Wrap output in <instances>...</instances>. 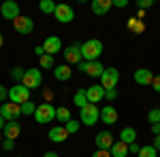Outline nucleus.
<instances>
[{
	"label": "nucleus",
	"mask_w": 160,
	"mask_h": 157,
	"mask_svg": "<svg viewBox=\"0 0 160 157\" xmlns=\"http://www.w3.org/2000/svg\"><path fill=\"white\" fill-rule=\"evenodd\" d=\"M79 47H81L83 62H98L100 53H102V43H100L98 38H90L86 43H81Z\"/></svg>",
	"instance_id": "1"
},
{
	"label": "nucleus",
	"mask_w": 160,
	"mask_h": 157,
	"mask_svg": "<svg viewBox=\"0 0 160 157\" xmlns=\"http://www.w3.org/2000/svg\"><path fill=\"white\" fill-rule=\"evenodd\" d=\"M79 119H81V123H83V125L92 127V125H96V121H100V109L96 106V104H88V106H83V109H81Z\"/></svg>",
	"instance_id": "2"
},
{
	"label": "nucleus",
	"mask_w": 160,
	"mask_h": 157,
	"mask_svg": "<svg viewBox=\"0 0 160 157\" xmlns=\"http://www.w3.org/2000/svg\"><path fill=\"white\" fill-rule=\"evenodd\" d=\"M56 119V106L49 104V102H45V104H41L37 106V113H34V121L41 123V125H45V123H49V121Z\"/></svg>",
	"instance_id": "3"
},
{
	"label": "nucleus",
	"mask_w": 160,
	"mask_h": 157,
	"mask_svg": "<svg viewBox=\"0 0 160 157\" xmlns=\"http://www.w3.org/2000/svg\"><path fill=\"white\" fill-rule=\"evenodd\" d=\"M22 85L28 87V89H37V87H41V85H43V74H41V70H38V68H28L26 74H24Z\"/></svg>",
	"instance_id": "4"
},
{
	"label": "nucleus",
	"mask_w": 160,
	"mask_h": 157,
	"mask_svg": "<svg viewBox=\"0 0 160 157\" xmlns=\"http://www.w3.org/2000/svg\"><path fill=\"white\" fill-rule=\"evenodd\" d=\"M118 81H120V70H118V68H105V72H102V76H100V85H102V89H105V91L115 89Z\"/></svg>",
	"instance_id": "5"
},
{
	"label": "nucleus",
	"mask_w": 160,
	"mask_h": 157,
	"mask_svg": "<svg viewBox=\"0 0 160 157\" xmlns=\"http://www.w3.org/2000/svg\"><path fill=\"white\" fill-rule=\"evenodd\" d=\"M9 100L15 102V104H24V102H30V89L24 87V85H15L9 89Z\"/></svg>",
	"instance_id": "6"
},
{
	"label": "nucleus",
	"mask_w": 160,
	"mask_h": 157,
	"mask_svg": "<svg viewBox=\"0 0 160 157\" xmlns=\"http://www.w3.org/2000/svg\"><path fill=\"white\" fill-rule=\"evenodd\" d=\"M0 115L7 121H17L22 115V104H15V102H4L0 106Z\"/></svg>",
	"instance_id": "7"
},
{
	"label": "nucleus",
	"mask_w": 160,
	"mask_h": 157,
	"mask_svg": "<svg viewBox=\"0 0 160 157\" xmlns=\"http://www.w3.org/2000/svg\"><path fill=\"white\" fill-rule=\"evenodd\" d=\"M53 17L60 21V24H71L75 19V11L71 4H58L56 7V13H53Z\"/></svg>",
	"instance_id": "8"
},
{
	"label": "nucleus",
	"mask_w": 160,
	"mask_h": 157,
	"mask_svg": "<svg viewBox=\"0 0 160 157\" xmlns=\"http://www.w3.org/2000/svg\"><path fill=\"white\" fill-rule=\"evenodd\" d=\"M81 72H86L88 76H102V72H105V66L100 64V62H81L79 66H77Z\"/></svg>",
	"instance_id": "9"
},
{
	"label": "nucleus",
	"mask_w": 160,
	"mask_h": 157,
	"mask_svg": "<svg viewBox=\"0 0 160 157\" xmlns=\"http://www.w3.org/2000/svg\"><path fill=\"white\" fill-rule=\"evenodd\" d=\"M13 28H15V32L17 34H30L32 30H34V21L30 19V17H26V15H19L15 21H13Z\"/></svg>",
	"instance_id": "10"
},
{
	"label": "nucleus",
	"mask_w": 160,
	"mask_h": 157,
	"mask_svg": "<svg viewBox=\"0 0 160 157\" xmlns=\"http://www.w3.org/2000/svg\"><path fill=\"white\" fill-rule=\"evenodd\" d=\"M64 60H66V64H75V66H79V64L83 62L81 47H79V45H71V47H66V49H64Z\"/></svg>",
	"instance_id": "11"
},
{
	"label": "nucleus",
	"mask_w": 160,
	"mask_h": 157,
	"mask_svg": "<svg viewBox=\"0 0 160 157\" xmlns=\"http://www.w3.org/2000/svg\"><path fill=\"white\" fill-rule=\"evenodd\" d=\"M0 13H2L4 19H11V21H15V19L22 15V13H19V4L13 2V0H7V2L0 7Z\"/></svg>",
	"instance_id": "12"
},
{
	"label": "nucleus",
	"mask_w": 160,
	"mask_h": 157,
	"mask_svg": "<svg viewBox=\"0 0 160 157\" xmlns=\"http://www.w3.org/2000/svg\"><path fill=\"white\" fill-rule=\"evenodd\" d=\"M94 142H96V149L111 151V146L115 145V138H113V134H111V132H98V134H96V138H94Z\"/></svg>",
	"instance_id": "13"
},
{
	"label": "nucleus",
	"mask_w": 160,
	"mask_h": 157,
	"mask_svg": "<svg viewBox=\"0 0 160 157\" xmlns=\"http://www.w3.org/2000/svg\"><path fill=\"white\" fill-rule=\"evenodd\" d=\"M43 49H45V53L56 55L58 51H62V40L58 36H47V38H45V43H43Z\"/></svg>",
	"instance_id": "14"
},
{
	"label": "nucleus",
	"mask_w": 160,
	"mask_h": 157,
	"mask_svg": "<svg viewBox=\"0 0 160 157\" xmlns=\"http://www.w3.org/2000/svg\"><path fill=\"white\" fill-rule=\"evenodd\" d=\"M154 81V74L149 68H137L135 70V83L137 85H152Z\"/></svg>",
	"instance_id": "15"
},
{
	"label": "nucleus",
	"mask_w": 160,
	"mask_h": 157,
	"mask_svg": "<svg viewBox=\"0 0 160 157\" xmlns=\"http://www.w3.org/2000/svg\"><path fill=\"white\" fill-rule=\"evenodd\" d=\"M100 121L102 123H107V125H113V123H118V110L113 109V106H102L100 109Z\"/></svg>",
	"instance_id": "16"
},
{
	"label": "nucleus",
	"mask_w": 160,
	"mask_h": 157,
	"mask_svg": "<svg viewBox=\"0 0 160 157\" xmlns=\"http://www.w3.org/2000/svg\"><path fill=\"white\" fill-rule=\"evenodd\" d=\"M86 94H88V102L96 104V102H100L105 98V89H102V85H92V87L86 89Z\"/></svg>",
	"instance_id": "17"
},
{
	"label": "nucleus",
	"mask_w": 160,
	"mask_h": 157,
	"mask_svg": "<svg viewBox=\"0 0 160 157\" xmlns=\"http://www.w3.org/2000/svg\"><path fill=\"white\" fill-rule=\"evenodd\" d=\"M4 138H9V140H17V136L22 134V127H19V121H7V125H4Z\"/></svg>",
	"instance_id": "18"
},
{
	"label": "nucleus",
	"mask_w": 160,
	"mask_h": 157,
	"mask_svg": "<svg viewBox=\"0 0 160 157\" xmlns=\"http://www.w3.org/2000/svg\"><path fill=\"white\" fill-rule=\"evenodd\" d=\"M113 7V0H92V13L94 15H107L109 9Z\"/></svg>",
	"instance_id": "19"
},
{
	"label": "nucleus",
	"mask_w": 160,
	"mask_h": 157,
	"mask_svg": "<svg viewBox=\"0 0 160 157\" xmlns=\"http://www.w3.org/2000/svg\"><path fill=\"white\" fill-rule=\"evenodd\" d=\"M68 138V132H66V127H62V125H56V127H51L49 130V140L51 142H64Z\"/></svg>",
	"instance_id": "20"
},
{
	"label": "nucleus",
	"mask_w": 160,
	"mask_h": 157,
	"mask_svg": "<svg viewBox=\"0 0 160 157\" xmlns=\"http://www.w3.org/2000/svg\"><path fill=\"white\" fill-rule=\"evenodd\" d=\"M71 74H73V68H71L68 64H60V66L53 68V76H56L58 81H68Z\"/></svg>",
	"instance_id": "21"
},
{
	"label": "nucleus",
	"mask_w": 160,
	"mask_h": 157,
	"mask_svg": "<svg viewBox=\"0 0 160 157\" xmlns=\"http://www.w3.org/2000/svg\"><path fill=\"white\" fill-rule=\"evenodd\" d=\"M130 153L128 151V145L122 142V140H115V145L111 146V157H126Z\"/></svg>",
	"instance_id": "22"
},
{
	"label": "nucleus",
	"mask_w": 160,
	"mask_h": 157,
	"mask_svg": "<svg viewBox=\"0 0 160 157\" xmlns=\"http://www.w3.org/2000/svg\"><path fill=\"white\" fill-rule=\"evenodd\" d=\"M120 140L126 142V145L137 142V130H135V127H124L122 132H120Z\"/></svg>",
	"instance_id": "23"
},
{
	"label": "nucleus",
	"mask_w": 160,
	"mask_h": 157,
	"mask_svg": "<svg viewBox=\"0 0 160 157\" xmlns=\"http://www.w3.org/2000/svg\"><path fill=\"white\" fill-rule=\"evenodd\" d=\"M90 102H88V94L86 89H77L75 91V106H79V109H83V106H88Z\"/></svg>",
	"instance_id": "24"
},
{
	"label": "nucleus",
	"mask_w": 160,
	"mask_h": 157,
	"mask_svg": "<svg viewBox=\"0 0 160 157\" xmlns=\"http://www.w3.org/2000/svg\"><path fill=\"white\" fill-rule=\"evenodd\" d=\"M56 119L60 121V123H64V125H66L68 121L73 119V117H71V110L66 109V106H60V109H56Z\"/></svg>",
	"instance_id": "25"
},
{
	"label": "nucleus",
	"mask_w": 160,
	"mask_h": 157,
	"mask_svg": "<svg viewBox=\"0 0 160 157\" xmlns=\"http://www.w3.org/2000/svg\"><path fill=\"white\" fill-rule=\"evenodd\" d=\"M56 7H58V4H56L53 0H41V4H38V9L43 13H47V15H53V13H56Z\"/></svg>",
	"instance_id": "26"
},
{
	"label": "nucleus",
	"mask_w": 160,
	"mask_h": 157,
	"mask_svg": "<svg viewBox=\"0 0 160 157\" xmlns=\"http://www.w3.org/2000/svg\"><path fill=\"white\" fill-rule=\"evenodd\" d=\"M139 157H158V151H156L154 145H145V146H141Z\"/></svg>",
	"instance_id": "27"
},
{
	"label": "nucleus",
	"mask_w": 160,
	"mask_h": 157,
	"mask_svg": "<svg viewBox=\"0 0 160 157\" xmlns=\"http://www.w3.org/2000/svg\"><path fill=\"white\" fill-rule=\"evenodd\" d=\"M38 62H41V68H56V66H53V55H49V53L41 55Z\"/></svg>",
	"instance_id": "28"
},
{
	"label": "nucleus",
	"mask_w": 160,
	"mask_h": 157,
	"mask_svg": "<svg viewBox=\"0 0 160 157\" xmlns=\"http://www.w3.org/2000/svg\"><path fill=\"white\" fill-rule=\"evenodd\" d=\"M24 74H26V70H24V68L15 66V68L11 70V79H13V81H19V83H22V81H24Z\"/></svg>",
	"instance_id": "29"
},
{
	"label": "nucleus",
	"mask_w": 160,
	"mask_h": 157,
	"mask_svg": "<svg viewBox=\"0 0 160 157\" xmlns=\"http://www.w3.org/2000/svg\"><path fill=\"white\" fill-rule=\"evenodd\" d=\"M34 113H37L34 102H24V104H22V115H32V117H34Z\"/></svg>",
	"instance_id": "30"
},
{
	"label": "nucleus",
	"mask_w": 160,
	"mask_h": 157,
	"mask_svg": "<svg viewBox=\"0 0 160 157\" xmlns=\"http://www.w3.org/2000/svg\"><path fill=\"white\" fill-rule=\"evenodd\" d=\"M148 121L154 125V123H160V109H152L148 113Z\"/></svg>",
	"instance_id": "31"
},
{
	"label": "nucleus",
	"mask_w": 160,
	"mask_h": 157,
	"mask_svg": "<svg viewBox=\"0 0 160 157\" xmlns=\"http://www.w3.org/2000/svg\"><path fill=\"white\" fill-rule=\"evenodd\" d=\"M79 123H81V121L71 119L66 125H64V127H66V132H68V136H71V134H77V130H79Z\"/></svg>",
	"instance_id": "32"
},
{
	"label": "nucleus",
	"mask_w": 160,
	"mask_h": 157,
	"mask_svg": "<svg viewBox=\"0 0 160 157\" xmlns=\"http://www.w3.org/2000/svg\"><path fill=\"white\" fill-rule=\"evenodd\" d=\"M149 7H154V0H137V9L139 11H145Z\"/></svg>",
	"instance_id": "33"
},
{
	"label": "nucleus",
	"mask_w": 160,
	"mask_h": 157,
	"mask_svg": "<svg viewBox=\"0 0 160 157\" xmlns=\"http://www.w3.org/2000/svg\"><path fill=\"white\" fill-rule=\"evenodd\" d=\"M2 149H4V151H13V149H15V140L4 138V140H2Z\"/></svg>",
	"instance_id": "34"
},
{
	"label": "nucleus",
	"mask_w": 160,
	"mask_h": 157,
	"mask_svg": "<svg viewBox=\"0 0 160 157\" xmlns=\"http://www.w3.org/2000/svg\"><path fill=\"white\" fill-rule=\"evenodd\" d=\"M152 89H154L156 94H160V74H158V76H154V81H152Z\"/></svg>",
	"instance_id": "35"
},
{
	"label": "nucleus",
	"mask_w": 160,
	"mask_h": 157,
	"mask_svg": "<svg viewBox=\"0 0 160 157\" xmlns=\"http://www.w3.org/2000/svg\"><path fill=\"white\" fill-rule=\"evenodd\" d=\"M92 157H111V151H102V149H98L96 153H92Z\"/></svg>",
	"instance_id": "36"
},
{
	"label": "nucleus",
	"mask_w": 160,
	"mask_h": 157,
	"mask_svg": "<svg viewBox=\"0 0 160 157\" xmlns=\"http://www.w3.org/2000/svg\"><path fill=\"white\" fill-rule=\"evenodd\" d=\"M105 98H107V100H115V98H118V91H115V89H109V91H105Z\"/></svg>",
	"instance_id": "37"
},
{
	"label": "nucleus",
	"mask_w": 160,
	"mask_h": 157,
	"mask_svg": "<svg viewBox=\"0 0 160 157\" xmlns=\"http://www.w3.org/2000/svg\"><path fill=\"white\" fill-rule=\"evenodd\" d=\"M113 7H118V9H124V7H128V0H113Z\"/></svg>",
	"instance_id": "38"
},
{
	"label": "nucleus",
	"mask_w": 160,
	"mask_h": 157,
	"mask_svg": "<svg viewBox=\"0 0 160 157\" xmlns=\"http://www.w3.org/2000/svg\"><path fill=\"white\" fill-rule=\"evenodd\" d=\"M128 151H130V153H137V155H139V151H141V146L137 145V142H132V145H128Z\"/></svg>",
	"instance_id": "39"
},
{
	"label": "nucleus",
	"mask_w": 160,
	"mask_h": 157,
	"mask_svg": "<svg viewBox=\"0 0 160 157\" xmlns=\"http://www.w3.org/2000/svg\"><path fill=\"white\" fill-rule=\"evenodd\" d=\"M7 96H9V91H7V89H4V87L0 85V102H2V104H4V100H7Z\"/></svg>",
	"instance_id": "40"
},
{
	"label": "nucleus",
	"mask_w": 160,
	"mask_h": 157,
	"mask_svg": "<svg viewBox=\"0 0 160 157\" xmlns=\"http://www.w3.org/2000/svg\"><path fill=\"white\" fill-rule=\"evenodd\" d=\"M152 134H154V136L160 134V123H154V125H152Z\"/></svg>",
	"instance_id": "41"
},
{
	"label": "nucleus",
	"mask_w": 160,
	"mask_h": 157,
	"mask_svg": "<svg viewBox=\"0 0 160 157\" xmlns=\"http://www.w3.org/2000/svg\"><path fill=\"white\" fill-rule=\"evenodd\" d=\"M34 53H37L38 58H41V55H45V49H43V45H38V47L34 49Z\"/></svg>",
	"instance_id": "42"
},
{
	"label": "nucleus",
	"mask_w": 160,
	"mask_h": 157,
	"mask_svg": "<svg viewBox=\"0 0 160 157\" xmlns=\"http://www.w3.org/2000/svg\"><path fill=\"white\" fill-rule=\"evenodd\" d=\"M154 146H156V151H160V134L154 136Z\"/></svg>",
	"instance_id": "43"
},
{
	"label": "nucleus",
	"mask_w": 160,
	"mask_h": 157,
	"mask_svg": "<svg viewBox=\"0 0 160 157\" xmlns=\"http://www.w3.org/2000/svg\"><path fill=\"white\" fill-rule=\"evenodd\" d=\"M43 157H58L56 151H47V153H43Z\"/></svg>",
	"instance_id": "44"
},
{
	"label": "nucleus",
	"mask_w": 160,
	"mask_h": 157,
	"mask_svg": "<svg viewBox=\"0 0 160 157\" xmlns=\"http://www.w3.org/2000/svg\"><path fill=\"white\" fill-rule=\"evenodd\" d=\"M4 125H7V119H4V117H2V115H0V132H2V130H4Z\"/></svg>",
	"instance_id": "45"
},
{
	"label": "nucleus",
	"mask_w": 160,
	"mask_h": 157,
	"mask_svg": "<svg viewBox=\"0 0 160 157\" xmlns=\"http://www.w3.org/2000/svg\"><path fill=\"white\" fill-rule=\"evenodd\" d=\"M4 45V36H2V32H0V47Z\"/></svg>",
	"instance_id": "46"
},
{
	"label": "nucleus",
	"mask_w": 160,
	"mask_h": 157,
	"mask_svg": "<svg viewBox=\"0 0 160 157\" xmlns=\"http://www.w3.org/2000/svg\"><path fill=\"white\" fill-rule=\"evenodd\" d=\"M0 142H2V134H0Z\"/></svg>",
	"instance_id": "47"
},
{
	"label": "nucleus",
	"mask_w": 160,
	"mask_h": 157,
	"mask_svg": "<svg viewBox=\"0 0 160 157\" xmlns=\"http://www.w3.org/2000/svg\"><path fill=\"white\" fill-rule=\"evenodd\" d=\"M15 157H19V155H15Z\"/></svg>",
	"instance_id": "48"
},
{
	"label": "nucleus",
	"mask_w": 160,
	"mask_h": 157,
	"mask_svg": "<svg viewBox=\"0 0 160 157\" xmlns=\"http://www.w3.org/2000/svg\"><path fill=\"white\" fill-rule=\"evenodd\" d=\"M158 109H160V106H158Z\"/></svg>",
	"instance_id": "49"
}]
</instances>
